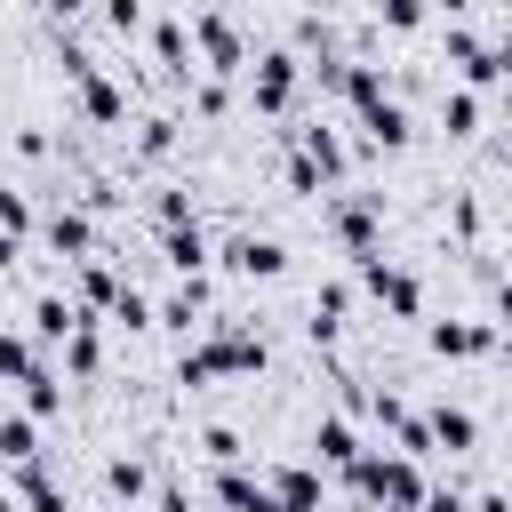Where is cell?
Listing matches in <instances>:
<instances>
[{"instance_id":"cell-1","label":"cell","mask_w":512,"mask_h":512,"mask_svg":"<svg viewBox=\"0 0 512 512\" xmlns=\"http://www.w3.org/2000/svg\"><path fill=\"white\" fill-rule=\"evenodd\" d=\"M264 360H272V344L256 336V328H208L200 344H184L176 352V384L184 392H208V384H224V376H264Z\"/></svg>"},{"instance_id":"cell-2","label":"cell","mask_w":512,"mask_h":512,"mask_svg":"<svg viewBox=\"0 0 512 512\" xmlns=\"http://www.w3.org/2000/svg\"><path fill=\"white\" fill-rule=\"evenodd\" d=\"M344 488H352L360 504H376V512H416V504H424L416 456H384V448H360V456L344 464Z\"/></svg>"},{"instance_id":"cell-3","label":"cell","mask_w":512,"mask_h":512,"mask_svg":"<svg viewBox=\"0 0 512 512\" xmlns=\"http://www.w3.org/2000/svg\"><path fill=\"white\" fill-rule=\"evenodd\" d=\"M360 288H368L392 320H424V280H416L408 264H392L384 248H368V256H360Z\"/></svg>"},{"instance_id":"cell-4","label":"cell","mask_w":512,"mask_h":512,"mask_svg":"<svg viewBox=\"0 0 512 512\" xmlns=\"http://www.w3.org/2000/svg\"><path fill=\"white\" fill-rule=\"evenodd\" d=\"M192 64H200V72H216V80L248 72V40L232 32V16H224V8H200V16H192Z\"/></svg>"},{"instance_id":"cell-5","label":"cell","mask_w":512,"mask_h":512,"mask_svg":"<svg viewBox=\"0 0 512 512\" xmlns=\"http://www.w3.org/2000/svg\"><path fill=\"white\" fill-rule=\"evenodd\" d=\"M296 80H304V56H296V48H264V56L248 64V104H256V112H288V104H296Z\"/></svg>"},{"instance_id":"cell-6","label":"cell","mask_w":512,"mask_h":512,"mask_svg":"<svg viewBox=\"0 0 512 512\" xmlns=\"http://www.w3.org/2000/svg\"><path fill=\"white\" fill-rule=\"evenodd\" d=\"M328 232H336L352 256L384 248V192H352V200H328Z\"/></svg>"},{"instance_id":"cell-7","label":"cell","mask_w":512,"mask_h":512,"mask_svg":"<svg viewBox=\"0 0 512 512\" xmlns=\"http://www.w3.org/2000/svg\"><path fill=\"white\" fill-rule=\"evenodd\" d=\"M208 304H216V288L200 280V272H184L160 304H152V328H176V336H192V328H208Z\"/></svg>"},{"instance_id":"cell-8","label":"cell","mask_w":512,"mask_h":512,"mask_svg":"<svg viewBox=\"0 0 512 512\" xmlns=\"http://www.w3.org/2000/svg\"><path fill=\"white\" fill-rule=\"evenodd\" d=\"M424 344H432L440 360H488V352L504 344V328H496V320H432Z\"/></svg>"},{"instance_id":"cell-9","label":"cell","mask_w":512,"mask_h":512,"mask_svg":"<svg viewBox=\"0 0 512 512\" xmlns=\"http://www.w3.org/2000/svg\"><path fill=\"white\" fill-rule=\"evenodd\" d=\"M224 272H240V280H280V272H288V248H280L272 232H232V240H224Z\"/></svg>"},{"instance_id":"cell-10","label":"cell","mask_w":512,"mask_h":512,"mask_svg":"<svg viewBox=\"0 0 512 512\" xmlns=\"http://www.w3.org/2000/svg\"><path fill=\"white\" fill-rule=\"evenodd\" d=\"M32 232H40L64 264H72V256H96V216H88V208H48V224H32Z\"/></svg>"},{"instance_id":"cell-11","label":"cell","mask_w":512,"mask_h":512,"mask_svg":"<svg viewBox=\"0 0 512 512\" xmlns=\"http://www.w3.org/2000/svg\"><path fill=\"white\" fill-rule=\"evenodd\" d=\"M208 488H216V504H224V512H280V504H272V488H264L248 464H216V480H208Z\"/></svg>"},{"instance_id":"cell-12","label":"cell","mask_w":512,"mask_h":512,"mask_svg":"<svg viewBox=\"0 0 512 512\" xmlns=\"http://www.w3.org/2000/svg\"><path fill=\"white\" fill-rule=\"evenodd\" d=\"M72 88H80V120H88V128H120V120H128V96H120V80H104V72H80Z\"/></svg>"},{"instance_id":"cell-13","label":"cell","mask_w":512,"mask_h":512,"mask_svg":"<svg viewBox=\"0 0 512 512\" xmlns=\"http://www.w3.org/2000/svg\"><path fill=\"white\" fill-rule=\"evenodd\" d=\"M424 440H432V448H448V456H464V448H480V424H472V408H456V400H432V416H424Z\"/></svg>"},{"instance_id":"cell-14","label":"cell","mask_w":512,"mask_h":512,"mask_svg":"<svg viewBox=\"0 0 512 512\" xmlns=\"http://www.w3.org/2000/svg\"><path fill=\"white\" fill-rule=\"evenodd\" d=\"M160 256H168V272L184 280V272H200L216 248H208V232H200V216H192V224H160Z\"/></svg>"},{"instance_id":"cell-15","label":"cell","mask_w":512,"mask_h":512,"mask_svg":"<svg viewBox=\"0 0 512 512\" xmlns=\"http://www.w3.org/2000/svg\"><path fill=\"white\" fill-rule=\"evenodd\" d=\"M112 288H120V264H104V256H72V304H80V312H104Z\"/></svg>"},{"instance_id":"cell-16","label":"cell","mask_w":512,"mask_h":512,"mask_svg":"<svg viewBox=\"0 0 512 512\" xmlns=\"http://www.w3.org/2000/svg\"><path fill=\"white\" fill-rule=\"evenodd\" d=\"M360 128H368V144H384V152H400L416 128H408V112H400V96H376V104H360Z\"/></svg>"},{"instance_id":"cell-17","label":"cell","mask_w":512,"mask_h":512,"mask_svg":"<svg viewBox=\"0 0 512 512\" xmlns=\"http://www.w3.org/2000/svg\"><path fill=\"white\" fill-rule=\"evenodd\" d=\"M104 496L136 512V504L152 496V464H144V456H112V464H104Z\"/></svg>"},{"instance_id":"cell-18","label":"cell","mask_w":512,"mask_h":512,"mask_svg":"<svg viewBox=\"0 0 512 512\" xmlns=\"http://www.w3.org/2000/svg\"><path fill=\"white\" fill-rule=\"evenodd\" d=\"M296 152L320 168V184H336V176H344V136H336V128H320V120H312V128H296Z\"/></svg>"},{"instance_id":"cell-19","label":"cell","mask_w":512,"mask_h":512,"mask_svg":"<svg viewBox=\"0 0 512 512\" xmlns=\"http://www.w3.org/2000/svg\"><path fill=\"white\" fill-rule=\"evenodd\" d=\"M80 320V304L64 296V288H48V296H32V344H64V328Z\"/></svg>"},{"instance_id":"cell-20","label":"cell","mask_w":512,"mask_h":512,"mask_svg":"<svg viewBox=\"0 0 512 512\" xmlns=\"http://www.w3.org/2000/svg\"><path fill=\"white\" fill-rule=\"evenodd\" d=\"M16 408H24V416H32V424H48V416H56V408H64V384H56V376H48V360H40V368H32V376H16Z\"/></svg>"},{"instance_id":"cell-21","label":"cell","mask_w":512,"mask_h":512,"mask_svg":"<svg viewBox=\"0 0 512 512\" xmlns=\"http://www.w3.org/2000/svg\"><path fill=\"white\" fill-rule=\"evenodd\" d=\"M312 456L344 472V464L360 456V432H352V416H320V424H312Z\"/></svg>"},{"instance_id":"cell-22","label":"cell","mask_w":512,"mask_h":512,"mask_svg":"<svg viewBox=\"0 0 512 512\" xmlns=\"http://www.w3.org/2000/svg\"><path fill=\"white\" fill-rule=\"evenodd\" d=\"M344 312H352V288H344V280H328V288L312 296V320H304V328H312V344H336Z\"/></svg>"},{"instance_id":"cell-23","label":"cell","mask_w":512,"mask_h":512,"mask_svg":"<svg viewBox=\"0 0 512 512\" xmlns=\"http://www.w3.org/2000/svg\"><path fill=\"white\" fill-rule=\"evenodd\" d=\"M64 368H72V376H96V368H104V344H96V312H80V320L64 328Z\"/></svg>"},{"instance_id":"cell-24","label":"cell","mask_w":512,"mask_h":512,"mask_svg":"<svg viewBox=\"0 0 512 512\" xmlns=\"http://www.w3.org/2000/svg\"><path fill=\"white\" fill-rule=\"evenodd\" d=\"M264 488H272V504H320V472L312 464H272Z\"/></svg>"},{"instance_id":"cell-25","label":"cell","mask_w":512,"mask_h":512,"mask_svg":"<svg viewBox=\"0 0 512 512\" xmlns=\"http://www.w3.org/2000/svg\"><path fill=\"white\" fill-rule=\"evenodd\" d=\"M40 456V424L24 408H0V464H32Z\"/></svg>"},{"instance_id":"cell-26","label":"cell","mask_w":512,"mask_h":512,"mask_svg":"<svg viewBox=\"0 0 512 512\" xmlns=\"http://www.w3.org/2000/svg\"><path fill=\"white\" fill-rule=\"evenodd\" d=\"M152 56H160L176 80H192V32H184L176 16H160V24H152Z\"/></svg>"},{"instance_id":"cell-27","label":"cell","mask_w":512,"mask_h":512,"mask_svg":"<svg viewBox=\"0 0 512 512\" xmlns=\"http://www.w3.org/2000/svg\"><path fill=\"white\" fill-rule=\"evenodd\" d=\"M40 368V344L24 336V328H0V384H16V376H32Z\"/></svg>"},{"instance_id":"cell-28","label":"cell","mask_w":512,"mask_h":512,"mask_svg":"<svg viewBox=\"0 0 512 512\" xmlns=\"http://www.w3.org/2000/svg\"><path fill=\"white\" fill-rule=\"evenodd\" d=\"M440 120H448V136H480V88H448Z\"/></svg>"},{"instance_id":"cell-29","label":"cell","mask_w":512,"mask_h":512,"mask_svg":"<svg viewBox=\"0 0 512 512\" xmlns=\"http://www.w3.org/2000/svg\"><path fill=\"white\" fill-rule=\"evenodd\" d=\"M104 320H112V328H152V296L120 280V288H112V304H104Z\"/></svg>"},{"instance_id":"cell-30","label":"cell","mask_w":512,"mask_h":512,"mask_svg":"<svg viewBox=\"0 0 512 512\" xmlns=\"http://www.w3.org/2000/svg\"><path fill=\"white\" fill-rule=\"evenodd\" d=\"M200 456H208V464H240V456H248V440H240L232 424H200Z\"/></svg>"},{"instance_id":"cell-31","label":"cell","mask_w":512,"mask_h":512,"mask_svg":"<svg viewBox=\"0 0 512 512\" xmlns=\"http://www.w3.org/2000/svg\"><path fill=\"white\" fill-rule=\"evenodd\" d=\"M32 224H40V216H32V200H24L16 184H0V232H16V240H32Z\"/></svg>"},{"instance_id":"cell-32","label":"cell","mask_w":512,"mask_h":512,"mask_svg":"<svg viewBox=\"0 0 512 512\" xmlns=\"http://www.w3.org/2000/svg\"><path fill=\"white\" fill-rule=\"evenodd\" d=\"M168 144H176V120H168V112H152V120L136 128V160H160Z\"/></svg>"},{"instance_id":"cell-33","label":"cell","mask_w":512,"mask_h":512,"mask_svg":"<svg viewBox=\"0 0 512 512\" xmlns=\"http://www.w3.org/2000/svg\"><path fill=\"white\" fill-rule=\"evenodd\" d=\"M104 32L136 40V32H144V0H104Z\"/></svg>"},{"instance_id":"cell-34","label":"cell","mask_w":512,"mask_h":512,"mask_svg":"<svg viewBox=\"0 0 512 512\" xmlns=\"http://www.w3.org/2000/svg\"><path fill=\"white\" fill-rule=\"evenodd\" d=\"M224 104H232V96H224V80H216V72H200V88H192V112H200V120H224Z\"/></svg>"},{"instance_id":"cell-35","label":"cell","mask_w":512,"mask_h":512,"mask_svg":"<svg viewBox=\"0 0 512 512\" xmlns=\"http://www.w3.org/2000/svg\"><path fill=\"white\" fill-rule=\"evenodd\" d=\"M152 216H160V224H192V192H184V184H160Z\"/></svg>"},{"instance_id":"cell-36","label":"cell","mask_w":512,"mask_h":512,"mask_svg":"<svg viewBox=\"0 0 512 512\" xmlns=\"http://www.w3.org/2000/svg\"><path fill=\"white\" fill-rule=\"evenodd\" d=\"M376 16H384L392 32H424V0H376Z\"/></svg>"},{"instance_id":"cell-37","label":"cell","mask_w":512,"mask_h":512,"mask_svg":"<svg viewBox=\"0 0 512 512\" xmlns=\"http://www.w3.org/2000/svg\"><path fill=\"white\" fill-rule=\"evenodd\" d=\"M448 224H456V240H480V200H472V192H464V200H456V208H448Z\"/></svg>"},{"instance_id":"cell-38","label":"cell","mask_w":512,"mask_h":512,"mask_svg":"<svg viewBox=\"0 0 512 512\" xmlns=\"http://www.w3.org/2000/svg\"><path fill=\"white\" fill-rule=\"evenodd\" d=\"M416 512H472V504H464V488L448 480V488H424V504H416Z\"/></svg>"},{"instance_id":"cell-39","label":"cell","mask_w":512,"mask_h":512,"mask_svg":"<svg viewBox=\"0 0 512 512\" xmlns=\"http://www.w3.org/2000/svg\"><path fill=\"white\" fill-rule=\"evenodd\" d=\"M152 512H192V496H184V480H160V488H152Z\"/></svg>"},{"instance_id":"cell-40","label":"cell","mask_w":512,"mask_h":512,"mask_svg":"<svg viewBox=\"0 0 512 512\" xmlns=\"http://www.w3.org/2000/svg\"><path fill=\"white\" fill-rule=\"evenodd\" d=\"M16 160H48V136L40 128H16Z\"/></svg>"},{"instance_id":"cell-41","label":"cell","mask_w":512,"mask_h":512,"mask_svg":"<svg viewBox=\"0 0 512 512\" xmlns=\"http://www.w3.org/2000/svg\"><path fill=\"white\" fill-rule=\"evenodd\" d=\"M16 256H24V240H16V232H0V272H8Z\"/></svg>"},{"instance_id":"cell-42","label":"cell","mask_w":512,"mask_h":512,"mask_svg":"<svg viewBox=\"0 0 512 512\" xmlns=\"http://www.w3.org/2000/svg\"><path fill=\"white\" fill-rule=\"evenodd\" d=\"M280 512H320V504H280Z\"/></svg>"},{"instance_id":"cell-43","label":"cell","mask_w":512,"mask_h":512,"mask_svg":"<svg viewBox=\"0 0 512 512\" xmlns=\"http://www.w3.org/2000/svg\"><path fill=\"white\" fill-rule=\"evenodd\" d=\"M112 512H128V504H112Z\"/></svg>"}]
</instances>
